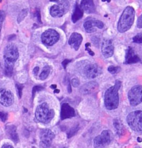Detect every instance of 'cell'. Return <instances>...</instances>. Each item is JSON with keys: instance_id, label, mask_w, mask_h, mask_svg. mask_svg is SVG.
<instances>
[{"instance_id": "d6a6232c", "label": "cell", "mask_w": 142, "mask_h": 148, "mask_svg": "<svg viewBox=\"0 0 142 148\" xmlns=\"http://www.w3.org/2000/svg\"><path fill=\"white\" fill-rule=\"evenodd\" d=\"M8 118V114L4 112H0V120L2 122H5L7 120Z\"/></svg>"}, {"instance_id": "8fae6325", "label": "cell", "mask_w": 142, "mask_h": 148, "mask_svg": "<svg viewBox=\"0 0 142 148\" xmlns=\"http://www.w3.org/2000/svg\"><path fill=\"white\" fill-rule=\"evenodd\" d=\"M84 75L88 79H94L101 73V69L96 64H88L83 69Z\"/></svg>"}, {"instance_id": "ee69618b", "label": "cell", "mask_w": 142, "mask_h": 148, "mask_svg": "<svg viewBox=\"0 0 142 148\" xmlns=\"http://www.w3.org/2000/svg\"><path fill=\"white\" fill-rule=\"evenodd\" d=\"M62 148H66V147H62Z\"/></svg>"}, {"instance_id": "9a60e30c", "label": "cell", "mask_w": 142, "mask_h": 148, "mask_svg": "<svg viewBox=\"0 0 142 148\" xmlns=\"http://www.w3.org/2000/svg\"><path fill=\"white\" fill-rule=\"evenodd\" d=\"M76 116L74 109L69 106V104L65 103L61 106V113H60V118L61 120H65L67 118H71L72 117Z\"/></svg>"}, {"instance_id": "52a82bcc", "label": "cell", "mask_w": 142, "mask_h": 148, "mask_svg": "<svg viewBox=\"0 0 142 148\" xmlns=\"http://www.w3.org/2000/svg\"><path fill=\"white\" fill-rule=\"evenodd\" d=\"M69 4L67 0H61L58 4L54 5L50 8V14L54 18H60L69 11Z\"/></svg>"}, {"instance_id": "9c48e42d", "label": "cell", "mask_w": 142, "mask_h": 148, "mask_svg": "<svg viewBox=\"0 0 142 148\" xmlns=\"http://www.w3.org/2000/svg\"><path fill=\"white\" fill-rule=\"evenodd\" d=\"M128 99L131 106H135L142 102V86H135L128 92Z\"/></svg>"}, {"instance_id": "f35d334b", "label": "cell", "mask_w": 142, "mask_h": 148, "mask_svg": "<svg viewBox=\"0 0 142 148\" xmlns=\"http://www.w3.org/2000/svg\"><path fill=\"white\" fill-rule=\"evenodd\" d=\"M56 87H57V86H56V84H53V85H51V88H52V89H54V90H55V89L56 88Z\"/></svg>"}, {"instance_id": "f546056e", "label": "cell", "mask_w": 142, "mask_h": 148, "mask_svg": "<svg viewBox=\"0 0 142 148\" xmlns=\"http://www.w3.org/2000/svg\"><path fill=\"white\" fill-rule=\"evenodd\" d=\"M5 18V13L4 11H0V32H1V27H2V23L4 22Z\"/></svg>"}, {"instance_id": "7c38bea8", "label": "cell", "mask_w": 142, "mask_h": 148, "mask_svg": "<svg viewBox=\"0 0 142 148\" xmlns=\"http://www.w3.org/2000/svg\"><path fill=\"white\" fill-rule=\"evenodd\" d=\"M14 101L13 95L10 90L0 89V103L4 106H10Z\"/></svg>"}, {"instance_id": "484cf974", "label": "cell", "mask_w": 142, "mask_h": 148, "mask_svg": "<svg viewBox=\"0 0 142 148\" xmlns=\"http://www.w3.org/2000/svg\"><path fill=\"white\" fill-rule=\"evenodd\" d=\"M78 129H79V127L78 126H74L73 127V128H71V130H69V132H68V134H67V137L69 138H71L72 137L73 135H75V134H76V132H78Z\"/></svg>"}, {"instance_id": "8992f818", "label": "cell", "mask_w": 142, "mask_h": 148, "mask_svg": "<svg viewBox=\"0 0 142 148\" xmlns=\"http://www.w3.org/2000/svg\"><path fill=\"white\" fill-rule=\"evenodd\" d=\"M112 139V134L110 131L104 130L101 134L98 136L94 140V148H105L110 143Z\"/></svg>"}, {"instance_id": "d590c367", "label": "cell", "mask_w": 142, "mask_h": 148, "mask_svg": "<svg viewBox=\"0 0 142 148\" xmlns=\"http://www.w3.org/2000/svg\"><path fill=\"white\" fill-rule=\"evenodd\" d=\"M33 74L35 75H37V74L38 73V72H39V67H35V68L33 69Z\"/></svg>"}, {"instance_id": "ab89813d", "label": "cell", "mask_w": 142, "mask_h": 148, "mask_svg": "<svg viewBox=\"0 0 142 148\" xmlns=\"http://www.w3.org/2000/svg\"><path fill=\"white\" fill-rule=\"evenodd\" d=\"M58 92H60V90H58V89H55L54 93H58Z\"/></svg>"}, {"instance_id": "d6986e66", "label": "cell", "mask_w": 142, "mask_h": 148, "mask_svg": "<svg viewBox=\"0 0 142 148\" xmlns=\"http://www.w3.org/2000/svg\"><path fill=\"white\" fill-rule=\"evenodd\" d=\"M80 8L87 13H92L95 11V6L93 0H82Z\"/></svg>"}, {"instance_id": "f1b7e54d", "label": "cell", "mask_w": 142, "mask_h": 148, "mask_svg": "<svg viewBox=\"0 0 142 148\" xmlns=\"http://www.w3.org/2000/svg\"><path fill=\"white\" fill-rule=\"evenodd\" d=\"M42 89H43V87L40 86H34L33 88V90H32V96H33V98L35 96V92L42 90Z\"/></svg>"}, {"instance_id": "ffe728a7", "label": "cell", "mask_w": 142, "mask_h": 148, "mask_svg": "<svg viewBox=\"0 0 142 148\" xmlns=\"http://www.w3.org/2000/svg\"><path fill=\"white\" fill-rule=\"evenodd\" d=\"M83 16V11L80 6L78 4L76 5V7H75L74 11H73V13L72 15V17H71V20H72L73 22H76L77 21L80 20V19L82 18V17Z\"/></svg>"}, {"instance_id": "e575fe53", "label": "cell", "mask_w": 142, "mask_h": 148, "mask_svg": "<svg viewBox=\"0 0 142 148\" xmlns=\"http://www.w3.org/2000/svg\"><path fill=\"white\" fill-rule=\"evenodd\" d=\"M70 62H71V60H69V59H65V60H64V61H63V63H62L63 68H66L67 65L69 64Z\"/></svg>"}, {"instance_id": "1f68e13d", "label": "cell", "mask_w": 142, "mask_h": 148, "mask_svg": "<svg viewBox=\"0 0 142 148\" xmlns=\"http://www.w3.org/2000/svg\"><path fill=\"white\" fill-rule=\"evenodd\" d=\"M73 87H78L80 85V81L78 80V79L77 78H73L71 79V82H70Z\"/></svg>"}, {"instance_id": "2e32d148", "label": "cell", "mask_w": 142, "mask_h": 148, "mask_svg": "<svg viewBox=\"0 0 142 148\" xmlns=\"http://www.w3.org/2000/svg\"><path fill=\"white\" fill-rule=\"evenodd\" d=\"M83 42V36L78 33H73L69 39V44L71 47L77 51Z\"/></svg>"}, {"instance_id": "74e56055", "label": "cell", "mask_w": 142, "mask_h": 148, "mask_svg": "<svg viewBox=\"0 0 142 148\" xmlns=\"http://www.w3.org/2000/svg\"><path fill=\"white\" fill-rule=\"evenodd\" d=\"M1 148H14L13 147V146L11 145H9V144H5L4 145L2 146V147Z\"/></svg>"}, {"instance_id": "3957f363", "label": "cell", "mask_w": 142, "mask_h": 148, "mask_svg": "<svg viewBox=\"0 0 142 148\" xmlns=\"http://www.w3.org/2000/svg\"><path fill=\"white\" fill-rule=\"evenodd\" d=\"M54 111L49 108L47 103H42L37 106L35 110V118L41 123L47 124L54 117Z\"/></svg>"}, {"instance_id": "4fadbf2b", "label": "cell", "mask_w": 142, "mask_h": 148, "mask_svg": "<svg viewBox=\"0 0 142 148\" xmlns=\"http://www.w3.org/2000/svg\"><path fill=\"white\" fill-rule=\"evenodd\" d=\"M102 54L106 58L111 57L114 53V45L112 41L109 39H105L101 45Z\"/></svg>"}, {"instance_id": "7bdbcfd3", "label": "cell", "mask_w": 142, "mask_h": 148, "mask_svg": "<svg viewBox=\"0 0 142 148\" xmlns=\"http://www.w3.org/2000/svg\"><path fill=\"white\" fill-rule=\"evenodd\" d=\"M107 1V0H102V1H103V2H104V1Z\"/></svg>"}, {"instance_id": "836d02e7", "label": "cell", "mask_w": 142, "mask_h": 148, "mask_svg": "<svg viewBox=\"0 0 142 148\" xmlns=\"http://www.w3.org/2000/svg\"><path fill=\"white\" fill-rule=\"evenodd\" d=\"M137 27L138 28H142V15L139 17L137 20Z\"/></svg>"}, {"instance_id": "7a4b0ae2", "label": "cell", "mask_w": 142, "mask_h": 148, "mask_svg": "<svg viewBox=\"0 0 142 148\" xmlns=\"http://www.w3.org/2000/svg\"><path fill=\"white\" fill-rule=\"evenodd\" d=\"M135 15V9L132 6H127L125 8L118 22V31L120 33H124L129 30L134 22Z\"/></svg>"}, {"instance_id": "44dd1931", "label": "cell", "mask_w": 142, "mask_h": 148, "mask_svg": "<svg viewBox=\"0 0 142 148\" xmlns=\"http://www.w3.org/2000/svg\"><path fill=\"white\" fill-rule=\"evenodd\" d=\"M6 131H7L8 134L11 138L14 141L15 143H18L19 141V138L18 136V134L16 132V127L13 125L12 126H8L6 127Z\"/></svg>"}, {"instance_id": "83f0119b", "label": "cell", "mask_w": 142, "mask_h": 148, "mask_svg": "<svg viewBox=\"0 0 142 148\" xmlns=\"http://www.w3.org/2000/svg\"><path fill=\"white\" fill-rule=\"evenodd\" d=\"M15 86H16V88L17 90H18V94L19 97L21 98L22 93V89H23L24 86L22 85V84H17Z\"/></svg>"}, {"instance_id": "e0dca14e", "label": "cell", "mask_w": 142, "mask_h": 148, "mask_svg": "<svg viewBox=\"0 0 142 148\" xmlns=\"http://www.w3.org/2000/svg\"><path fill=\"white\" fill-rule=\"evenodd\" d=\"M99 84L96 82H90L80 88V92L83 95H89L95 92L98 89Z\"/></svg>"}, {"instance_id": "5bb4252c", "label": "cell", "mask_w": 142, "mask_h": 148, "mask_svg": "<svg viewBox=\"0 0 142 148\" xmlns=\"http://www.w3.org/2000/svg\"><path fill=\"white\" fill-rule=\"evenodd\" d=\"M95 27L99 29H103L104 27L103 22L97 20H89L84 23V28L88 33L94 32Z\"/></svg>"}, {"instance_id": "ba28073f", "label": "cell", "mask_w": 142, "mask_h": 148, "mask_svg": "<svg viewBox=\"0 0 142 148\" xmlns=\"http://www.w3.org/2000/svg\"><path fill=\"white\" fill-rule=\"evenodd\" d=\"M60 38L59 34L54 29H47L42 34V42L47 46H52L58 42Z\"/></svg>"}, {"instance_id": "7402d4cb", "label": "cell", "mask_w": 142, "mask_h": 148, "mask_svg": "<svg viewBox=\"0 0 142 148\" xmlns=\"http://www.w3.org/2000/svg\"><path fill=\"white\" fill-rule=\"evenodd\" d=\"M113 124H114V128L116 129L117 130V134H119V136L123 135L125 132V130H124V127L122 123L121 122L120 120L119 119H114V122H113Z\"/></svg>"}, {"instance_id": "5b68a950", "label": "cell", "mask_w": 142, "mask_h": 148, "mask_svg": "<svg viewBox=\"0 0 142 148\" xmlns=\"http://www.w3.org/2000/svg\"><path fill=\"white\" fill-rule=\"evenodd\" d=\"M127 123L130 127L135 132L142 131V111H135L129 113Z\"/></svg>"}, {"instance_id": "30bf717a", "label": "cell", "mask_w": 142, "mask_h": 148, "mask_svg": "<svg viewBox=\"0 0 142 148\" xmlns=\"http://www.w3.org/2000/svg\"><path fill=\"white\" fill-rule=\"evenodd\" d=\"M54 134L50 130H43L40 132V147L47 148L50 146L53 139L54 138Z\"/></svg>"}, {"instance_id": "277c9868", "label": "cell", "mask_w": 142, "mask_h": 148, "mask_svg": "<svg viewBox=\"0 0 142 148\" xmlns=\"http://www.w3.org/2000/svg\"><path fill=\"white\" fill-rule=\"evenodd\" d=\"M19 57L18 47L13 44H10L4 48V65L14 66L15 61Z\"/></svg>"}, {"instance_id": "ac0fdd59", "label": "cell", "mask_w": 142, "mask_h": 148, "mask_svg": "<svg viewBox=\"0 0 142 148\" xmlns=\"http://www.w3.org/2000/svg\"><path fill=\"white\" fill-rule=\"evenodd\" d=\"M140 61V58L139 56L135 53L132 48L129 47L126 51V61L125 63L127 64H131V63H136Z\"/></svg>"}, {"instance_id": "6da1fadb", "label": "cell", "mask_w": 142, "mask_h": 148, "mask_svg": "<svg viewBox=\"0 0 142 148\" xmlns=\"http://www.w3.org/2000/svg\"><path fill=\"white\" fill-rule=\"evenodd\" d=\"M121 82L117 81L113 86L109 88L106 90L104 96L105 106L107 110H114L119 106V90L121 88Z\"/></svg>"}, {"instance_id": "603a6c76", "label": "cell", "mask_w": 142, "mask_h": 148, "mask_svg": "<svg viewBox=\"0 0 142 148\" xmlns=\"http://www.w3.org/2000/svg\"><path fill=\"white\" fill-rule=\"evenodd\" d=\"M50 67L49 65H46V66L44 67L43 70H42V72H41L40 75V79L41 80H44L47 78L48 76H49V73H50Z\"/></svg>"}, {"instance_id": "b9f144b4", "label": "cell", "mask_w": 142, "mask_h": 148, "mask_svg": "<svg viewBox=\"0 0 142 148\" xmlns=\"http://www.w3.org/2000/svg\"><path fill=\"white\" fill-rule=\"evenodd\" d=\"M137 140L139 141V142H141V141H142V139H141V138H138Z\"/></svg>"}, {"instance_id": "4316f807", "label": "cell", "mask_w": 142, "mask_h": 148, "mask_svg": "<svg viewBox=\"0 0 142 148\" xmlns=\"http://www.w3.org/2000/svg\"><path fill=\"white\" fill-rule=\"evenodd\" d=\"M132 40L136 43H142V34H138L133 38Z\"/></svg>"}, {"instance_id": "8d00e7d4", "label": "cell", "mask_w": 142, "mask_h": 148, "mask_svg": "<svg viewBox=\"0 0 142 148\" xmlns=\"http://www.w3.org/2000/svg\"><path fill=\"white\" fill-rule=\"evenodd\" d=\"M86 50L88 51V53H89V54H90V55H91V56H93L94 55V53L93 51H92L91 50V49H90L89 47H86Z\"/></svg>"}, {"instance_id": "4dcf8cb0", "label": "cell", "mask_w": 142, "mask_h": 148, "mask_svg": "<svg viewBox=\"0 0 142 148\" xmlns=\"http://www.w3.org/2000/svg\"><path fill=\"white\" fill-rule=\"evenodd\" d=\"M35 18L37 19V21L38 22H40V24H42L40 9H36V11H35Z\"/></svg>"}, {"instance_id": "cb8c5ba5", "label": "cell", "mask_w": 142, "mask_h": 148, "mask_svg": "<svg viewBox=\"0 0 142 148\" xmlns=\"http://www.w3.org/2000/svg\"><path fill=\"white\" fill-rule=\"evenodd\" d=\"M27 14H28V9L26 8H24V9L22 10L21 12L19 14L18 17V23H20L22 21H23L24 19L26 18Z\"/></svg>"}, {"instance_id": "d4e9b609", "label": "cell", "mask_w": 142, "mask_h": 148, "mask_svg": "<svg viewBox=\"0 0 142 148\" xmlns=\"http://www.w3.org/2000/svg\"><path fill=\"white\" fill-rule=\"evenodd\" d=\"M107 70L109 73L112 74V75H114V74H117L118 72H120L121 68L120 67H117V66H113V65H111V66L108 67L107 68Z\"/></svg>"}, {"instance_id": "60d3db41", "label": "cell", "mask_w": 142, "mask_h": 148, "mask_svg": "<svg viewBox=\"0 0 142 148\" xmlns=\"http://www.w3.org/2000/svg\"><path fill=\"white\" fill-rule=\"evenodd\" d=\"M50 1L51 2H58L59 0H50Z\"/></svg>"}]
</instances>
